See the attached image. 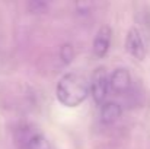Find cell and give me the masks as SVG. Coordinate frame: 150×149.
Returning a JSON list of instances; mask_svg holds the SVG:
<instances>
[{"label":"cell","instance_id":"1","mask_svg":"<svg viewBox=\"0 0 150 149\" xmlns=\"http://www.w3.org/2000/svg\"><path fill=\"white\" fill-rule=\"evenodd\" d=\"M91 91V85L88 83L86 78L77 72L66 73L60 78L55 94L57 99L66 107H77L80 105Z\"/></svg>","mask_w":150,"mask_h":149},{"label":"cell","instance_id":"7","mask_svg":"<svg viewBox=\"0 0 150 149\" xmlns=\"http://www.w3.org/2000/svg\"><path fill=\"white\" fill-rule=\"evenodd\" d=\"M25 149H50V142L41 133H34L26 138Z\"/></svg>","mask_w":150,"mask_h":149},{"label":"cell","instance_id":"5","mask_svg":"<svg viewBox=\"0 0 150 149\" xmlns=\"http://www.w3.org/2000/svg\"><path fill=\"white\" fill-rule=\"evenodd\" d=\"M111 37H112V31L108 25L100 26V29L98 31L95 40H93V53L98 57H103L111 46Z\"/></svg>","mask_w":150,"mask_h":149},{"label":"cell","instance_id":"8","mask_svg":"<svg viewBox=\"0 0 150 149\" xmlns=\"http://www.w3.org/2000/svg\"><path fill=\"white\" fill-rule=\"evenodd\" d=\"M61 58L64 60V63H70L73 60V48L69 44L61 47Z\"/></svg>","mask_w":150,"mask_h":149},{"label":"cell","instance_id":"9","mask_svg":"<svg viewBox=\"0 0 150 149\" xmlns=\"http://www.w3.org/2000/svg\"><path fill=\"white\" fill-rule=\"evenodd\" d=\"M29 7H31L32 12H42V10L47 7V3H42V1H34V3L29 4Z\"/></svg>","mask_w":150,"mask_h":149},{"label":"cell","instance_id":"4","mask_svg":"<svg viewBox=\"0 0 150 149\" xmlns=\"http://www.w3.org/2000/svg\"><path fill=\"white\" fill-rule=\"evenodd\" d=\"M109 86L117 94H124L131 86V75L127 69H117L109 76Z\"/></svg>","mask_w":150,"mask_h":149},{"label":"cell","instance_id":"3","mask_svg":"<svg viewBox=\"0 0 150 149\" xmlns=\"http://www.w3.org/2000/svg\"><path fill=\"white\" fill-rule=\"evenodd\" d=\"M125 48L137 60H143L146 57V46H144L143 37L139 32V29L131 28L128 31L127 38H125Z\"/></svg>","mask_w":150,"mask_h":149},{"label":"cell","instance_id":"2","mask_svg":"<svg viewBox=\"0 0 150 149\" xmlns=\"http://www.w3.org/2000/svg\"><path fill=\"white\" fill-rule=\"evenodd\" d=\"M109 89H111L109 76H108L105 69L99 67L93 73V78H92V82H91V94L93 97V101L99 105H103Z\"/></svg>","mask_w":150,"mask_h":149},{"label":"cell","instance_id":"6","mask_svg":"<svg viewBox=\"0 0 150 149\" xmlns=\"http://www.w3.org/2000/svg\"><path fill=\"white\" fill-rule=\"evenodd\" d=\"M121 107L117 102H105L100 108V120L103 124H112L121 117Z\"/></svg>","mask_w":150,"mask_h":149}]
</instances>
